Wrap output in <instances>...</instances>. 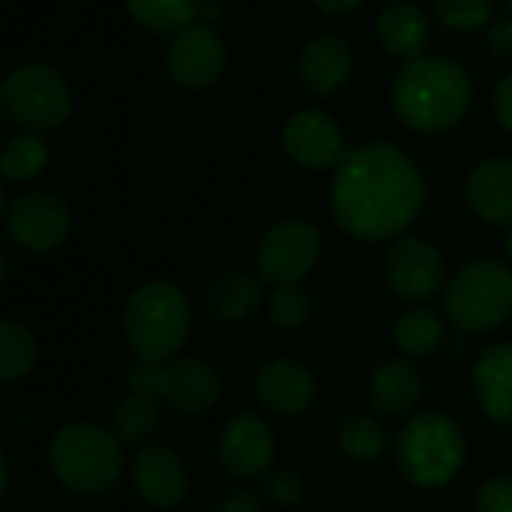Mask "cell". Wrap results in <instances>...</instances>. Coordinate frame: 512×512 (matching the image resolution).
<instances>
[{
	"mask_svg": "<svg viewBox=\"0 0 512 512\" xmlns=\"http://www.w3.org/2000/svg\"><path fill=\"white\" fill-rule=\"evenodd\" d=\"M426 177L396 144L375 141L345 153L330 186L339 228L363 243L399 237L426 207Z\"/></svg>",
	"mask_w": 512,
	"mask_h": 512,
	"instance_id": "6da1fadb",
	"label": "cell"
},
{
	"mask_svg": "<svg viewBox=\"0 0 512 512\" xmlns=\"http://www.w3.org/2000/svg\"><path fill=\"white\" fill-rule=\"evenodd\" d=\"M390 99L396 117L408 129L420 135H441L468 114L474 84L462 63L423 54L399 69Z\"/></svg>",
	"mask_w": 512,
	"mask_h": 512,
	"instance_id": "7a4b0ae2",
	"label": "cell"
},
{
	"mask_svg": "<svg viewBox=\"0 0 512 512\" xmlns=\"http://www.w3.org/2000/svg\"><path fill=\"white\" fill-rule=\"evenodd\" d=\"M123 330L138 360H174V354L186 345L192 330V309L186 294L171 282L138 285L126 300Z\"/></svg>",
	"mask_w": 512,
	"mask_h": 512,
	"instance_id": "3957f363",
	"label": "cell"
},
{
	"mask_svg": "<svg viewBox=\"0 0 512 512\" xmlns=\"http://www.w3.org/2000/svg\"><path fill=\"white\" fill-rule=\"evenodd\" d=\"M468 459L462 426L441 414H417L396 435V462L408 483L420 489H441L459 477Z\"/></svg>",
	"mask_w": 512,
	"mask_h": 512,
	"instance_id": "277c9868",
	"label": "cell"
},
{
	"mask_svg": "<svg viewBox=\"0 0 512 512\" xmlns=\"http://www.w3.org/2000/svg\"><path fill=\"white\" fill-rule=\"evenodd\" d=\"M123 444L93 426L69 423L63 426L48 447V462L54 477L75 495H102L114 489L123 474Z\"/></svg>",
	"mask_w": 512,
	"mask_h": 512,
	"instance_id": "5b68a950",
	"label": "cell"
},
{
	"mask_svg": "<svg viewBox=\"0 0 512 512\" xmlns=\"http://www.w3.org/2000/svg\"><path fill=\"white\" fill-rule=\"evenodd\" d=\"M447 318L462 333H492L512 318V270L498 258L468 261L444 294Z\"/></svg>",
	"mask_w": 512,
	"mask_h": 512,
	"instance_id": "8992f818",
	"label": "cell"
},
{
	"mask_svg": "<svg viewBox=\"0 0 512 512\" xmlns=\"http://www.w3.org/2000/svg\"><path fill=\"white\" fill-rule=\"evenodd\" d=\"M126 387L132 393H150L177 414H204L219 402L222 381L216 369L204 360H135L126 372Z\"/></svg>",
	"mask_w": 512,
	"mask_h": 512,
	"instance_id": "52a82bcc",
	"label": "cell"
},
{
	"mask_svg": "<svg viewBox=\"0 0 512 512\" xmlns=\"http://www.w3.org/2000/svg\"><path fill=\"white\" fill-rule=\"evenodd\" d=\"M3 111L21 129H54L72 108L66 78L45 63H24L3 81Z\"/></svg>",
	"mask_w": 512,
	"mask_h": 512,
	"instance_id": "ba28073f",
	"label": "cell"
},
{
	"mask_svg": "<svg viewBox=\"0 0 512 512\" xmlns=\"http://www.w3.org/2000/svg\"><path fill=\"white\" fill-rule=\"evenodd\" d=\"M321 258V234L315 225L303 219H285L264 231L255 261L264 282L282 288V285H300L312 267Z\"/></svg>",
	"mask_w": 512,
	"mask_h": 512,
	"instance_id": "9c48e42d",
	"label": "cell"
},
{
	"mask_svg": "<svg viewBox=\"0 0 512 512\" xmlns=\"http://www.w3.org/2000/svg\"><path fill=\"white\" fill-rule=\"evenodd\" d=\"M387 282L393 294L405 303H426L432 300L447 279V264L438 246L423 237H402L390 246L384 264Z\"/></svg>",
	"mask_w": 512,
	"mask_h": 512,
	"instance_id": "30bf717a",
	"label": "cell"
},
{
	"mask_svg": "<svg viewBox=\"0 0 512 512\" xmlns=\"http://www.w3.org/2000/svg\"><path fill=\"white\" fill-rule=\"evenodd\" d=\"M72 231V210L51 192H27L6 210V234L30 252L57 249Z\"/></svg>",
	"mask_w": 512,
	"mask_h": 512,
	"instance_id": "8fae6325",
	"label": "cell"
},
{
	"mask_svg": "<svg viewBox=\"0 0 512 512\" xmlns=\"http://www.w3.org/2000/svg\"><path fill=\"white\" fill-rule=\"evenodd\" d=\"M165 69L177 87L204 90L225 69V42L219 39V33L213 27L192 24V27L174 33L168 54H165Z\"/></svg>",
	"mask_w": 512,
	"mask_h": 512,
	"instance_id": "7c38bea8",
	"label": "cell"
},
{
	"mask_svg": "<svg viewBox=\"0 0 512 512\" xmlns=\"http://www.w3.org/2000/svg\"><path fill=\"white\" fill-rule=\"evenodd\" d=\"M276 456V435L270 423L252 411L237 414L219 435V462L237 480H258L270 471Z\"/></svg>",
	"mask_w": 512,
	"mask_h": 512,
	"instance_id": "4fadbf2b",
	"label": "cell"
},
{
	"mask_svg": "<svg viewBox=\"0 0 512 512\" xmlns=\"http://www.w3.org/2000/svg\"><path fill=\"white\" fill-rule=\"evenodd\" d=\"M282 144L294 162H300L303 168H312V171L336 168L348 153L339 123L327 111H318V108L297 111L285 123Z\"/></svg>",
	"mask_w": 512,
	"mask_h": 512,
	"instance_id": "5bb4252c",
	"label": "cell"
},
{
	"mask_svg": "<svg viewBox=\"0 0 512 512\" xmlns=\"http://www.w3.org/2000/svg\"><path fill=\"white\" fill-rule=\"evenodd\" d=\"M258 402L279 417H300L318 399V381L312 369L300 360H270L255 378Z\"/></svg>",
	"mask_w": 512,
	"mask_h": 512,
	"instance_id": "9a60e30c",
	"label": "cell"
},
{
	"mask_svg": "<svg viewBox=\"0 0 512 512\" xmlns=\"http://www.w3.org/2000/svg\"><path fill=\"white\" fill-rule=\"evenodd\" d=\"M132 486L150 507L168 510L186 498L189 477L180 456L168 447H141L132 462Z\"/></svg>",
	"mask_w": 512,
	"mask_h": 512,
	"instance_id": "2e32d148",
	"label": "cell"
},
{
	"mask_svg": "<svg viewBox=\"0 0 512 512\" xmlns=\"http://www.w3.org/2000/svg\"><path fill=\"white\" fill-rule=\"evenodd\" d=\"M351 66H354L351 48L336 33L315 36L300 54V78H303L306 90L318 99L336 96L348 84Z\"/></svg>",
	"mask_w": 512,
	"mask_h": 512,
	"instance_id": "e0dca14e",
	"label": "cell"
},
{
	"mask_svg": "<svg viewBox=\"0 0 512 512\" xmlns=\"http://www.w3.org/2000/svg\"><path fill=\"white\" fill-rule=\"evenodd\" d=\"M471 387L480 408L501 426L512 429V342L492 345L480 354Z\"/></svg>",
	"mask_w": 512,
	"mask_h": 512,
	"instance_id": "ac0fdd59",
	"label": "cell"
},
{
	"mask_svg": "<svg viewBox=\"0 0 512 512\" xmlns=\"http://www.w3.org/2000/svg\"><path fill=\"white\" fill-rule=\"evenodd\" d=\"M468 204L489 225L512 228V159H483L468 174Z\"/></svg>",
	"mask_w": 512,
	"mask_h": 512,
	"instance_id": "d6986e66",
	"label": "cell"
},
{
	"mask_svg": "<svg viewBox=\"0 0 512 512\" xmlns=\"http://www.w3.org/2000/svg\"><path fill=\"white\" fill-rule=\"evenodd\" d=\"M369 399L381 417H405L423 399V378L408 360H384L369 378Z\"/></svg>",
	"mask_w": 512,
	"mask_h": 512,
	"instance_id": "ffe728a7",
	"label": "cell"
},
{
	"mask_svg": "<svg viewBox=\"0 0 512 512\" xmlns=\"http://www.w3.org/2000/svg\"><path fill=\"white\" fill-rule=\"evenodd\" d=\"M378 39L393 57L417 60L429 45V18L414 3H393L378 15Z\"/></svg>",
	"mask_w": 512,
	"mask_h": 512,
	"instance_id": "44dd1931",
	"label": "cell"
},
{
	"mask_svg": "<svg viewBox=\"0 0 512 512\" xmlns=\"http://www.w3.org/2000/svg\"><path fill=\"white\" fill-rule=\"evenodd\" d=\"M261 300V282L243 270H228L207 288V309L222 324L249 321L261 309Z\"/></svg>",
	"mask_w": 512,
	"mask_h": 512,
	"instance_id": "7402d4cb",
	"label": "cell"
},
{
	"mask_svg": "<svg viewBox=\"0 0 512 512\" xmlns=\"http://www.w3.org/2000/svg\"><path fill=\"white\" fill-rule=\"evenodd\" d=\"M159 420H162V402L150 393H132L129 390V396H123L117 402L108 432L120 444L138 447L159 429Z\"/></svg>",
	"mask_w": 512,
	"mask_h": 512,
	"instance_id": "603a6c76",
	"label": "cell"
},
{
	"mask_svg": "<svg viewBox=\"0 0 512 512\" xmlns=\"http://www.w3.org/2000/svg\"><path fill=\"white\" fill-rule=\"evenodd\" d=\"M393 342L405 357H429L444 342V321L435 309H408L393 327Z\"/></svg>",
	"mask_w": 512,
	"mask_h": 512,
	"instance_id": "cb8c5ba5",
	"label": "cell"
},
{
	"mask_svg": "<svg viewBox=\"0 0 512 512\" xmlns=\"http://www.w3.org/2000/svg\"><path fill=\"white\" fill-rule=\"evenodd\" d=\"M129 15L150 33H180L198 21L201 0H126Z\"/></svg>",
	"mask_w": 512,
	"mask_h": 512,
	"instance_id": "d4e9b609",
	"label": "cell"
},
{
	"mask_svg": "<svg viewBox=\"0 0 512 512\" xmlns=\"http://www.w3.org/2000/svg\"><path fill=\"white\" fill-rule=\"evenodd\" d=\"M390 438L384 432V423H378L375 417H363L354 414L342 423L339 429V450L345 459H351L354 465H369L378 456H384Z\"/></svg>",
	"mask_w": 512,
	"mask_h": 512,
	"instance_id": "484cf974",
	"label": "cell"
},
{
	"mask_svg": "<svg viewBox=\"0 0 512 512\" xmlns=\"http://www.w3.org/2000/svg\"><path fill=\"white\" fill-rule=\"evenodd\" d=\"M36 339L30 336V330L12 318H6L0 324V378L6 384L24 378L33 363H36Z\"/></svg>",
	"mask_w": 512,
	"mask_h": 512,
	"instance_id": "4316f807",
	"label": "cell"
},
{
	"mask_svg": "<svg viewBox=\"0 0 512 512\" xmlns=\"http://www.w3.org/2000/svg\"><path fill=\"white\" fill-rule=\"evenodd\" d=\"M48 165V147L39 135H15L3 147V174L9 180H30Z\"/></svg>",
	"mask_w": 512,
	"mask_h": 512,
	"instance_id": "83f0119b",
	"label": "cell"
},
{
	"mask_svg": "<svg viewBox=\"0 0 512 512\" xmlns=\"http://www.w3.org/2000/svg\"><path fill=\"white\" fill-rule=\"evenodd\" d=\"M309 312H312V300L300 285H282L270 294L267 315H270L273 327H279V330H288V333L300 330L309 321Z\"/></svg>",
	"mask_w": 512,
	"mask_h": 512,
	"instance_id": "f1b7e54d",
	"label": "cell"
},
{
	"mask_svg": "<svg viewBox=\"0 0 512 512\" xmlns=\"http://www.w3.org/2000/svg\"><path fill=\"white\" fill-rule=\"evenodd\" d=\"M435 18L453 33H474L492 21V0H435Z\"/></svg>",
	"mask_w": 512,
	"mask_h": 512,
	"instance_id": "f546056e",
	"label": "cell"
},
{
	"mask_svg": "<svg viewBox=\"0 0 512 512\" xmlns=\"http://www.w3.org/2000/svg\"><path fill=\"white\" fill-rule=\"evenodd\" d=\"M264 498L279 510H297L306 498L303 477L297 471H276L264 483Z\"/></svg>",
	"mask_w": 512,
	"mask_h": 512,
	"instance_id": "4dcf8cb0",
	"label": "cell"
},
{
	"mask_svg": "<svg viewBox=\"0 0 512 512\" xmlns=\"http://www.w3.org/2000/svg\"><path fill=\"white\" fill-rule=\"evenodd\" d=\"M477 512H512V477L498 474L486 480L477 492Z\"/></svg>",
	"mask_w": 512,
	"mask_h": 512,
	"instance_id": "1f68e13d",
	"label": "cell"
},
{
	"mask_svg": "<svg viewBox=\"0 0 512 512\" xmlns=\"http://www.w3.org/2000/svg\"><path fill=\"white\" fill-rule=\"evenodd\" d=\"M489 48L498 57H512V18H501L489 27Z\"/></svg>",
	"mask_w": 512,
	"mask_h": 512,
	"instance_id": "d6a6232c",
	"label": "cell"
},
{
	"mask_svg": "<svg viewBox=\"0 0 512 512\" xmlns=\"http://www.w3.org/2000/svg\"><path fill=\"white\" fill-rule=\"evenodd\" d=\"M213 512H261V501L255 492H231L213 507Z\"/></svg>",
	"mask_w": 512,
	"mask_h": 512,
	"instance_id": "836d02e7",
	"label": "cell"
},
{
	"mask_svg": "<svg viewBox=\"0 0 512 512\" xmlns=\"http://www.w3.org/2000/svg\"><path fill=\"white\" fill-rule=\"evenodd\" d=\"M495 114H498V123L512 132V72L495 87Z\"/></svg>",
	"mask_w": 512,
	"mask_h": 512,
	"instance_id": "e575fe53",
	"label": "cell"
},
{
	"mask_svg": "<svg viewBox=\"0 0 512 512\" xmlns=\"http://www.w3.org/2000/svg\"><path fill=\"white\" fill-rule=\"evenodd\" d=\"M366 0H315V6L327 15H345V12H354L360 9Z\"/></svg>",
	"mask_w": 512,
	"mask_h": 512,
	"instance_id": "d590c367",
	"label": "cell"
},
{
	"mask_svg": "<svg viewBox=\"0 0 512 512\" xmlns=\"http://www.w3.org/2000/svg\"><path fill=\"white\" fill-rule=\"evenodd\" d=\"M222 18V3L219 0H201V6H198V21L201 24H216Z\"/></svg>",
	"mask_w": 512,
	"mask_h": 512,
	"instance_id": "8d00e7d4",
	"label": "cell"
},
{
	"mask_svg": "<svg viewBox=\"0 0 512 512\" xmlns=\"http://www.w3.org/2000/svg\"><path fill=\"white\" fill-rule=\"evenodd\" d=\"M507 255H510V261H512V228H510V234H507Z\"/></svg>",
	"mask_w": 512,
	"mask_h": 512,
	"instance_id": "74e56055",
	"label": "cell"
},
{
	"mask_svg": "<svg viewBox=\"0 0 512 512\" xmlns=\"http://www.w3.org/2000/svg\"><path fill=\"white\" fill-rule=\"evenodd\" d=\"M504 3H507V9H510V12H512V0H504Z\"/></svg>",
	"mask_w": 512,
	"mask_h": 512,
	"instance_id": "f35d334b",
	"label": "cell"
},
{
	"mask_svg": "<svg viewBox=\"0 0 512 512\" xmlns=\"http://www.w3.org/2000/svg\"><path fill=\"white\" fill-rule=\"evenodd\" d=\"M393 3H408V0H393Z\"/></svg>",
	"mask_w": 512,
	"mask_h": 512,
	"instance_id": "ab89813d",
	"label": "cell"
}]
</instances>
